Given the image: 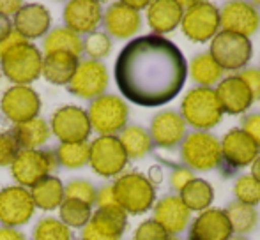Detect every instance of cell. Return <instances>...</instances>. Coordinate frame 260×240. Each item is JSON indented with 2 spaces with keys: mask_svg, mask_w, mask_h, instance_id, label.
Masks as SVG:
<instances>
[{
  "mask_svg": "<svg viewBox=\"0 0 260 240\" xmlns=\"http://www.w3.org/2000/svg\"><path fill=\"white\" fill-rule=\"evenodd\" d=\"M115 83L127 101L144 108L170 103L188 74L181 50L163 35L149 34L129 41L115 60Z\"/></svg>",
  "mask_w": 260,
  "mask_h": 240,
  "instance_id": "6da1fadb",
  "label": "cell"
},
{
  "mask_svg": "<svg viewBox=\"0 0 260 240\" xmlns=\"http://www.w3.org/2000/svg\"><path fill=\"white\" fill-rule=\"evenodd\" d=\"M113 196L120 209L131 216H140L151 210L156 202V191L149 177L138 172L122 173L112 184Z\"/></svg>",
  "mask_w": 260,
  "mask_h": 240,
  "instance_id": "7a4b0ae2",
  "label": "cell"
},
{
  "mask_svg": "<svg viewBox=\"0 0 260 240\" xmlns=\"http://www.w3.org/2000/svg\"><path fill=\"white\" fill-rule=\"evenodd\" d=\"M43 53L30 41L20 43L0 55V72L14 85H30L41 76Z\"/></svg>",
  "mask_w": 260,
  "mask_h": 240,
  "instance_id": "3957f363",
  "label": "cell"
},
{
  "mask_svg": "<svg viewBox=\"0 0 260 240\" xmlns=\"http://www.w3.org/2000/svg\"><path fill=\"white\" fill-rule=\"evenodd\" d=\"M181 117L199 131L214 127L223 117V110L214 90L209 87H197L189 90L181 103Z\"/></svg>",
  "mask_w": 260,
  "mask_h": 240,
  "instance_id": "277c9868",
  "label": "cell"
},
{
  "mask_svg": "<svg viewBox=\"0 0 260 240\" xmlns=\"http://www.w3.org/2000/svg\"><path fill=\"white\" fill-rule=\"evenodd\" d=\"M87 115H89L90 127L98 131L101 136H115L127 126L129 108L122 97L103 94L90 101Z\"/></svg>",
  "mask_w": 260,
  "mask_h": 240,
  "instance_id": "5b68a950",
  "label": "cell"
},
{
  "mask_svg": "<svg viewBox=\"0 0 260 240\" xmlns=\"http://www.w3.org/2000/svg\"><path fill=\"white\" fill-rule=\"evenodd\" d=\"M181 157L186 166L197 172H209L221 165V143L207 131H195L184 136Z\"/></svg>",
  "mask_w": 260,
  "mask_h": 240,
  "instance_id": "8992f818",
  "label": "cell"
},
{
  "mask_svg": "<svg viewBox=\"0 0 260 240\" xmlns=\"http://www.w3.org/2000/svg\"><path fill=\"white\" fill-rule=\"evenodd\" d=\"M209 55L223 71H243L251 60L253 46L248 37L221 30L211 39Z\"/></svg>",
  "mask_w": 260,
  "mask_h": 240,
  "instance_id": "52a82bcc",
  "label": "cell"
},
{
  "mask_svg": "<svg viewBox=\"0 0 260 240\" xmlns=\"http://www.w3.org/2000/svg\"><path fill=\"white\" fill-rule=\"evenodd\" d=\"M184 4V2H182ZM181 28L193 43H207L219 30V9L211 2L184 4Z\"/></svg>",
  "mask_w": 260,
  "mask_h": 240,
  "instance_id": "ba28073f",
  "label": "cell"
},
{
  "mask_svg": "<svg viewBox=\"0 0 260 240\" xmlns=\"http://www.w3.org/2000/svg\"><path fill=\"white\" fill-rule=\"evenodd\" d=\"M57 168V159L53 150H20L11 163V173L18 185L30 189L36 182L48 177Z\"/></svg>",
  "mask_w": 260,
  "mask_h": 240,
  "instance_id": "9c48e42d",
  "label": "cell"
},
{
  "mask_svg": "<svg viewBox=\"0 0 260 240\" xmlns=\"http://www.w3.org/2000/svg\"><path fill=\"white\" fill-rule=\"evenodd\" d=\"M89 165L100 177H119L127 165V155L117 136H98L89 143Z\"/></svg>",
  "mask_w": 260,
  "mask_h": 240,
  "instance_id": "30bf717a",
  "label": "cell"
},
{
  "mask_svg": "<svg viewBox=\"0 0 260 240\" xmlns=\"http://www.w3.org/2000/svg\"><path fill=\"white\" fill-rule=\"evenodd\" d=\"M50 131L60 143H80L89 140L92 127L89 122V115L83 108L68 104L58 108L52 115Z\"/></svg>",
  "mask_w": 260,
  "mask_h": 240,
  "instance_id": "8fae6325",
  "label": "cell"
},
{
  "mask_svg": "<svg viewBox=\"0 0 260 240\" xmlns=\"http://www.w3.org/2000/svg\"><path fill=\"white\" fill-rule=\"evenodd\" d=\"M66 87L73 96L80 97V99L94 101L96 97L103 96L108 87L106 65L100 60H80L75 76Z\"/></svg>",
  "mask_w": 260,
  "mask_h": 240,
  "instance_id": "7c38bea8",
  "label": "cell"
},
{
  "mask_svg": "<svg viewBox=\"0 0 260 240\" xmlns=\"http://www.w3.org/2000/svg\"><path fill=\"white\" fill-rule=\"evenodd\" d=\"M0 110H2L4 117L16 126V124L39 117L41 99L32 87L13 85L4 92L2 99H0Z\"/></svg>",
  "mask_w": 260,
  "mask_h": 240,
  "instance_id": "4fadbf2b",
  "label": "cell"
},
{
  "mask_svg": "<svg viewBox=\"0 0 260 240\" xmlns=\"http://www.w3.org/2000/svg\"><path fill=\"white\" fill-rule=\"evenodd\" d=\"M127 226V214L119 205L100 207L82 228V240H120Z\"/></svg>",
  "mask_w": 260,
  "mask_h": 240,
  "instance_id": "5bb4252c",
  "label": "cell"
},
{
  "mask_svg": "<svg viewBox=\"0 0 260 240\" xmlns=\"http://www.w3.org/2000/svg\"><path fill=\"white\" fill-rule=\"evenodd\" d=\"M34 202L28 189L21 185H9L0 191V223L2 226L18 228L28 223L34 216Z\"/></svg>",
  "mask_w": 260,
  "mask_h": 240,
  "instance_id": "9a60e30c",
  "label": "cell"
},
{
  "mask_svg": "<svg viewBox=\"0 0 260 240\" xmlns=\"http://www.w3.org/2000/svg\"><path fill=\"white\" fill-rule=\"evenodd\" d=\"M219 27L225 32L243 35L250 39L251 34L260 27V13L253 4L248 2H226L219 13Z\"/></svg>",
  "mask_w": 260,
  "mask_h": 240,
  "instance_id": "2e32d148",
  "label": "cell"
},
{
  "mask_svg": "<svg viewBox=\"0 0 260 240\" xmlns=\"http://www.w3.org/2000/svg\"><path fill=\"white\" fill-rule=\"evenodd\" d=\"M103 20V9L98 0H73L64 7V23L75 34H92Z\"/></svg>",
  "mask_w": 260,
  "mask_h": 240,
  "instance_id": "e0dca14e",
  "label": "cell"
},
{
  "mask_svg": "<svg viewBox=\"0 0 260 240\" xmlns=\"http://www.w3.org/2000/svg\"><path fill=\"white\" fill-rule=\"evenodd\" d=\"M52 27V14L41 4H23L13 16V28L27 41L46 35Z\"/></svg>",
  "mask_w": 260,
  "mask_h": 240,
  "instance_id": "ac0fdd59",
  "label": "cell"
},
{
  "mask_svg": "<svg viewBox=\"0 0 260 240\" xmlns=\"http://www.w3.org/2000/svg\"><path fill=\"white\" fill-rule=\"evenodd\" d=\"M219 143H221V159H225L232 168L250 166L258 157L260 147L243 129H230Z\"/></svg>",
  "mask_w": 260,
  "mask_h": 240,
  "instance_id": "d6986e66",
  "label": "cell"
},
{
  "mask_svg": "<svg viewBox=\"0 0 260 240\" xmlns=\"http://www.w3.org/2000/svg\"><path fill=\"white\" fill-rule=\"evenodd\" d=\"M103 25L106 34L117 39H129L140 30L142 16L138 11L131 9L126 2H113L103 13Z\"/></svg>",
  "mask_w": 260,
  "mask_h": 240,
  "instance_id": "ffe728a7",
  "label": "cell"
},
{
  "mask_svg": "<svg viewBox=\"0 0 260 240\" xmlns=\"http://www.w3.org/2000/svg\"><path fill=\"white\" fill-rule=\"evenodd\" d=\"M151 140L161 148H174L184 140L186 122L181 113L174 110H163L152 117L151 122Z\"/></svg>",
  "mask_w": 260,
  "mask_h": 240,
  "instance_id": "44dd1931",
  "label": "cell"
},
{
  "mask_svg": "<svg viewBox=\"0 0 260 240\" xmlns=\"http://www.w3.org/2000/svg\"><path fill=\"white\" fill-rule=\"evenodd\" d=\"M216 97L221 106L223 113L239 115L244 113L253 104V96L248 85L239 76H226L216 87Z\"/></svg>",
  "mask_w": 260,
  "mask_h": 240,
  "instance_id": "7402d4cb",
  "label": "cell"
},
{
  "mask_svg": "<svg viewBox=\"0 0 260 240\" xmlns=\"http://www.w3.org/2000/svg\"><path fill=\"white\" fill-rule=\"evenodd\" d=\"M189 212L181 198L175 194H168L161 198L154 205V221L167 231L168 235H177L188 226Z\"/></svg>",
  "mask_w": 260,
  "mask_h": 240,
  "instance_id": "603a6c76",
  "label": "cell"
},
{
  "mask_svg": "<svg viewBox=\"0 0 260 240\" xmlns=\"http://www.w3.org/2000/svg\"><path fill=\"white\" fill-rule=\"evenodd\" d=\"M234 231L225 210L207 209L193 221L189 240H229Z\"/></svg>",
  "mask_w": 260,
  "mask_h": 240,
  "instance_id": "cb8c5ba5",
  "label": "cell"
},
{
  "mask_svg": "<svg viewBox=\"0 0 260 240\" xmlns=\"http://www.w3.org/2000/svg\"><path fill=\"white\" fill-rule=\"evenodd\" d=\"M184 4L175 0H156L147 7V23L156 35L168 34L181 25Z\"/></svg>",
  "mask_w": 260,
  "mask_h": 240,
  "instance_id": "d4e9b609",
  "label": "cell"
},
{
  "mask_svg": "<svg viewBox=\"0 0 260 240\" xmlns=\"http://www.w3.org/2000/svg\"><path fill=\"white\" fill-rule=\"evenodd\" d=\"M78 64L80 57L73 55V53H48V55L43 57L41 74L45 76L46 82L53 83V85H68L75 76Z\"/></svg>",
  "mask_w": 260,
  "mask_h": 240,
  "instance_id": "484cf974",
  "label": "cell"
},
{
  "mask_svg": "<svg viewBox=\"0 0 260 240\" xmlns=\"http://www.w3.org/2000/svg\"><path fill=\"white\" fill-rule=\"evenodd\" d=\"M9 133L14 138L16 145L20 147V150H34V148L43 147L52 136L50 124L41 117L16 124Z\"/></svg>",
  "mask_w": 260,
  "mask_h": 240,
  "instance_id": "4316f807",
  "label": "cell"
},
{
  "mask_svg": "<svg viewBox=\"0 0 260 240\" xmlns=\"http://www.w3.org/2000/svg\"><path fill=\"white\" fill-rule=\"evenodd\" d=\"M28 192H30L34 207L41 210H55L64 202V184L53 175H48L36 182L28 189Z\"/></svg>",
  "mask_w": 260,
  "mask_h": 240,
  "instance_id": "83f0119b",
  "label": "cell"
},
{
  "mask_svg": "<svg viewBox=\"0 0 260 240\" xmlns=\"http://www.w3.org/2000/svg\"><path fill=\"white\" fill-rule=\"evenodd\" d=\"M43 50H45L46 55L48 53L66 52L80 57L83 53V39L73 30H69L68 27H57L45 35Z\"/></svg>",
  "mask_w": 260,
  "mask_h": 240,
  "instance_id": "f1b7e54d",
  "label": "cell"
},
{
  "mask_svg": "<svg viewBox=\"0 0 260 240\" xmlns=\"http://www.w3.org/2000/svg\"><path fill=\"white\" fill-rule=\"evenodd\" d=\"M117 138H119L127 159H142L151 152L152 145H154L149 131L142 126H126Z\"/></svg>",
  "mask_w": 260,
  "mask_h": 240,
  "instance_id": "f546056e",
  "label": "cell"
},
{
  "mask_svg": "<svg viewBox=\"0 0 260 240\" xmlns=\"http://www.w3.org/2000/svg\"><path fill=\"white\" fill-rule=\"evenodd\" d=\"M179 198L186 205V209L191 212H204L211 207L212 199H214V189L204 179H193L191 182L184 185L181 192H179Z\"/></svg>",
  "mask_w": 260,
  "mask_h": 240,
  "instance_id": "4dcf8cb0",
  "label": "cell"
},
{
  "mask_svg": "<svg viewBox=\"0 0 260 240\" xmlns=\"http://www.w3.org/2000/svg\"><path fill=\"white\" fill-rule=\"evenodd\" d=\"M189 74L200 87H209L218 83L223 76V69L214 62L209 52L199 53L189 62Z\"/></svg>",
  "mask_w": 260,
  "mask_h": 240,
  "instance_id": "1f68e13d",
  "label": "cell"
},
{
  "mask_svg": "<svg viewBox=\"0 0 260 240\" xmlns=\"http://www.w3.org/2000/svg\"><path fill=\"white\" fill-rule=\"evenodd\" d=\"M55 159L57 165L68 170H78L89 165V141L80 143H60L55 148Z\"/></svg>",
  "mask_w": 260,
  "mask_h": 240,
  "instance_id": "d6a6232c",
  "label": "cell"
},
{
  "mask_svg": "<svg viewBox=\"0 0 260 240\" xmlns=\"http://www.w3.org/2000/svg\"><path fill=\"white\" fill-rule=\"evenodd\" d=\"M225 214H226V219H229L230 226H232V231H236V233H239V235L250 233V231L257 226L258 214H257V210H255V207L234 202L226 207Z\"/></svg>",
  "mask_w": 260,
  "mask_h": 240,
  "instance_id": "836d02e7",
  "label": "cell"
},
{
  "mask_svg": "<svg viewBox=\"0 0 260 240\" xmlns=\"http://www.w3.org/2000/svg\"><path fill=\"white\" fill-rule=\"evenodd\" d=\"M58 214H60V221L69 230L71 228H85L92 217V207L78 202V199L66 198L62 205L58 207Z\"/></svg>",
  "mask_w": 260,
  "mask_h": 240,
  "instance_id": "e575fe53",
  "label": "cell"
},
{
  "mask_svg": "<svg viewBox=\"0 0 260 240\" xmlns=\"http://www.w3.org/2000/svg\"><path fill=\"white\" fill-rule=\"evenodd\" d=\"M32 240H71V230L57 217H43L34 226Z\"/></svg>",
  "mask_w": 260,
  "mask_h": 240,
  "instance_id": "d590c367",
  "label": "cell"
},
{
  "mask_svg": "<svg viewBox=\"0 0 260 240\" xmlns=\"http://www.w3.org/2000/svg\"><path fill=\"white\" fill-rule=\"evenodd\" d=\"M234 194L236 202L244 203V205L255 207L260 203V182H257L251 175L239 177L234 185Z\"/></svg>",
  "mask_w": 260,
  "mask_h": 240,
  "instance_id": "8d00e7d4",
  "label": "cell"
},
{
  "mask_svg": "<svg viewBox=\"0 0 260 240\" xmlns=\"http://www.w3.org/2000/svg\"><path fill=\"white\" fill-rule=\"evenodd\" d=\"M83 52L89 55L90 60H100L110 55L112 52V39L106 32H92L83 41Z\"/></svg>",
  "mask_w": 260,
  "mask_h": 240,
  "instance_id": "74e56055",
  "label": "cell"
},
{
  "mask_svg": "<svg viewBox=\"0 0 260 240\" xmlns=\"http://www.w3.org/2000/svg\"><path fill=\"white\" fill-rule=\"evenodd\" d=\"M96 194H98V189L94 187V184L89 180L76 179L64 185V199L66 198L78 199V202H83L92 207L94 203H96Z\"/></svg>",
  "mask_w": 260,
  "mask_h": 240,
  "instance_id": "f35d334b",
  "label": "cell"
},
{
  "mask_svg": "<svg viewBox=\"0 0 260 240\" xmlns=\"http://www.w3.org/2000/svg\"><path fill=\"white\" fill-rule=\"evenodd\" d=\"M168 238H170V235L154 219H147L142 224H138L137 231L133 235V240H168Z\"/></svg>",
  "mask_w": 260,
  "mask_h": 240,
  "instance_id": "ab89813d",
  "label": "cell"
},
{
  "mask_svg": "<svg viewBox=\"0 0 260 240\" xmlns=\"http://www.w3.org/2000/svg\"><path fill=\"white\" fill-rule=\"evenodd\" d=\"M18 152H20V147L11 136V133H0V168L11 166Z\"/></svg>",
  "mask_w": 260,
  "mask_h": 240,
  "instance_id": "60d3db41",
  "label": "cell"
},
{
  "mask_svg": "<svg viewBox=\"0 0 260 240\" xmlns=\"http://www.w3.org/2000/svg\"><path fill=\"white\" fill-rule=\"evenodd\" d=\"M237 76H239L248 85V89L251 90L253 99H260V69H255V67L243 69Z\"/></svg>",
  "mask_w": 260,
  "mask_h": 240,
  "instance_id": "b9f144b4",
  "label": "cell"
},
{
  "mask_svg": "<svg viewBox=\"0 0 260 240\" xmlns=\"http://www.w3.org/2000/svg\"><path fill=\"white\" fill-rule=\"evenodd\" d=\"M241 129L260 147V113L246 115V117L243 118V127H241Z\"/></svg>",
  "mask_w": 260,
  "mask_h": 240,
  "instance_id": "7bdbcfd3",
  "label": "cell"
},
{
  "mask_svg": "<svg viewBox=\"0 0 260 240\" xmlns=\"http://www.w3.org/2000/svg\"><path fill=\"white\" fill-rule=\"evenodd\" d=\"M193 179H195V175L191 173V170L184 168V166H179V168H174V172H172L170 184L175 191L181 192L182 189H184V185L188 184V182H191Z\"/></svg>",
  "mask_w": 260,
  "mask_h": 240,
  "instance_id": "ee69618b",
  "label": "cell"
},
{
  "mask_svg": "<svg viewBox=\"0 0 260 240\" xmlns=\"http://www.w3.org/2000/svg\"><path fill=\"white\" fill-rule=\"evenodd\" d=\"M96 205L100 207H110V205H117L115 196H113V189L112 185H103L101 189H98L96 194Z\"/></svg>",
  "mask_w": 260,
  "mask_h": 240,
  "instance_id": "f6af8a7d",
  "label": "cell"
},
{
  "mask_svg": "<svg viewBox=\"0 0 260 240\" xmlns=\"http://www.w3.org/2000/svg\"><path fill=\"white\" fill-rule=\"evenodd\" d=\"M27 39L23 37V35H20L16 30L13 28V32H11L9 35H7L6 39H4L2 43H0V55H2L4 52H7V50H11L13 46H16V45H20V43H25Z\"/></svg>",
  "mask_w": 260,
  "mask_h": 240,
  "instance_id": "bcb514c9",
  "label": "cell"
},
{
  "mask_svg": "<svg viewBox=\"0 0 260 240\" xmlns=\"http://www.w3.org/2000/svg\"><path fill=\"white\" fill-rule=\"evenodd\" d=\"M23 6L20 0H0V14L2 16H14L18 13V9Z\"/></svg>",
  "mask_w": 260,
  "mask_h": 240,
  "instance_id": "7dc6e473",
  "label": "cell"
},
{
  "mask_svg": "<svg viewBox=\"0 0 260 240\" xmlns=\"http://www.w3.org/2000/svg\"><path fill=\"white\" fill-rule=\"evenodd\" d=\"M0 240H27L18 228L0 226Z\"/></svg>",
  "mask_w": 260,
  "mask_h": 240,
  "instance_id": "c3c4849f",
  "label": "cell"
},
{
  "mask_svg": "<svg viewBox=\"0 0 260 240\" xmlns=\"http://www.w3.org/2000/svg\"><path fill=\"white\" fill-rule=\"evenodd\" d=\"M11 32H13V21H11L7 16H2V14H0V43H2Z\"/></svg>",
  "mask_w": 260,
  "mask_h": 240,
  "instance_id": "681fc988",
  "label": "cell"
},
{
  "mask_svg": "<svg viewBox=\"0 0 260 240\" xmlns=\"http://www.w3.org/2000/svg\"><path fill=\"white\" fill-rule=\"evenodd\" d=\"M124 2H126L131 9L138 11V13H140V9H147L149 4H151V2H135V0H124Z\"/></svg>",
  "mask_w": 260,
  "mask_h": 240,
  "instance_id": "f907efd6",
  "label": "cell"
},
{
  "mask_svg": "<svg viewBox=\"0 0 260 240\" xmlns=\"http://www.w3.org/2000/svg\"><path fill=\"white\" fill-rule=\"evenodd\" d=\"M251 177L257 182H260V155L251 163Z\"/></svg>",
  "mask_w": 260,
  "mask_h": 240,
  "instance_id": "816d5d0a",
  "label": "cell"
},
{
  "mask_svg": "<svg viewBox=\"0 0 260 240\" xmlns=\"http://www.w3.org/2000/svg\"><path fill=\"white\" fill-rule=\"evenodd\" d=\"M229 240H248V238H244V237H232V238H229Z\"/></svg>",
  "mask_w": 260,
  "mask_h": 240,
  "instance_id": "f5cc1de1",
  "label": "cell"
},
{
  "mask_svg": "<svg viewBox=\"0 0 260 240\" xmlns=\"http://www.w3.org/2000/svg\"><path fill=\"white\" fill-rule=\"evenodd\" d=\"M168 240H179L177 237H170V238H168Z\"/></svg>",
  "mask_w": 260,
  "mask_h": 240,
  "instance_id": "db71d44e",
  "label": "cell"
}]
</instances>
